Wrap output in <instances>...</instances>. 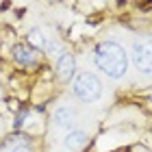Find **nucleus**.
Instances as JSON below:
<instances>
[{"mask_svg": "<svg viewBox=\"0 0 152 152\" xmlns=\"http://www.w3.org/2000/svg\"><path fill=\"white\" fill-rule=\"evenodd\" d=\"M13 59H15L22 67L39 65V52L33 50L28 44H15V48H13Z\"/></svg>", "mask_w": 152, "mask_h": 152, "instance_id": "6", "label": "nucleus"}, {"mask_svg": "<svg viewBox=\"0 0 152 152\" xmlns=\"http://www.w3.org/2000/svg\"><path fill=\"white\" fill-rule=\"evenodd\" d=\"M57 72L61 76V80H72L74 76H76V59H74V54L72 52H67L63 50L57 57Z\"/></svg>", "mask_w": 152, "mask_h": 152, "instance_id": "7", "label": "nucleus"}, {"mask_svg": "<svg viewBox=\"0 0 152 152\" xmlns=\"http://www.w3.org/2000/svg\"><path fill=\"white\" fill-rule=\"evenodd\" d=\"M7 152H33L31 146H15V148H9Z\"/></svg>", "mask_w": 152, "mask_h": 152, "instance_id": "10", "label": "nucleus"}, {"mask_svg": "<svg viewBox=\"0 0 152 152\" xmlns=\"http://www.w3.org/2000/svg\"><path fill=\"white\" fill-rule=\"evenodd\" d=\"M94 65L111 80H120L128 72V52L117 41H100L94 50Z\"/></svg>", "mask_w": 152, "mask_h": 152, "instance_id": "1", "label": "nucleus"}, {"mask_svg": "<svg viewBox=\"0 0 152 152\" xmlns=\"http://www.w3.org/2000/svg\"><path fill=\"white\" fill-rule=\"evenodd\" d=\"M72 94L85 104L98 102L102 98V80L91 72H78L72 78Z\"/></svg>", "mask_w": 152, "mask_h": 152, "instance_id": "2", "label": "nucleus"}, {"mask_svg": "<svg viewBox=\"0 0 152 152\" xmlns=\"http://www.w3.org/2000/svg\"><path fill=\"white\" fill-rule=\"evenodd\" d=\"M26 41H28V46L33 48V50H37V52H41V50H48V44H50V39H48V35L46 33H41L39 28H31L28 31V35H26Z\"/></svg>", "mask_w": 152, "mask_h": 152, "instance_id": "8", "label": "nucleus"}, {"mask_svg": "<svg viewBox=\"0 0 152 152\" xmlns=\"http://www.w3.org/2000/svg\"><path fill=\"white\" fill-rule=\"evenodd\" d=\"M52 120H54V126L70 130V128H76V122H78V111H76L74 104L63 102V104H59L57 109H54Z\"/></svg>", "mask_w": 152, "mask_h": 152, "instance_id": "5", "label": "nucleus"}, {"mask_svg": "<svg viewBox=\"0 0 152 152\" xmlns=\"http://www.w3.org/2000/svg\"><path fill=\"white\" fill-rule=\"evenodd\" d=\"M26 115H28V111H26V109H22V111L18 113L15 122H13V126H15V128H22V124H24V120H26Z\"/></svg>", "mask_w": 152, "mask_h": 152, "instance_id": "9", "label": "nucleus"}, {"mask_svg": "<svg viewBox=\"0 0 152 152\" xmlns=\"http://www.w3.org/2000/svg\"><path fill=\"white\" fill-rule=\"evenodd\" d=\"M128 61H133V65L137 67V70L148 76V74H150V41H148V39L135 41L133 48H130Z\"/></svg>", "mask_w": 152, "mask_h": 152, "instance_id": "3", "label": "nucleus"}, {"mask_svg": "<svg viewBox=\"0 0 152 152\" xmlns=\"http://www.w3.org/2000/svg\"><path fill=\"white\" fill-rule=\"evenodd\" d=\"M89 143V133L85 128H70L61 139V148L65 152H83Z\"/></svg>", "mask_w": 152, "mask_h": 152, "instance_id": "4", "label": "nucleus"}]
</instances>
